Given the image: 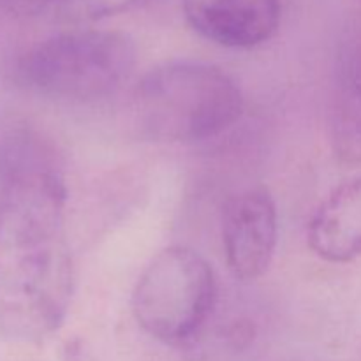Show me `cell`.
Returning a JSON list of instances; mask_svg holds the SVG:
<instances>
[{
  "label": "cell",
  "instance_id": "9c48e42d",
  "mask_svg": "<svg viewBox=\"0 0 361 361\" xmlns=\"http://www.w3.org/2000/svg\"><path fill=\"white\" fill-rule=\"evenodd\" d=\"M137 0H60L67 16L78 21H95L129 9Z\"/></svg>",
  "mask_w": 361,
  "mask_h": 361
},
{
  "label": "cell",
  "instance_id": "7a4b0ae2",
  "mask_svg": "<svg viewBox=\"0 0 361 361\" xmlns=\"http://www.w3.org/2000/svg\"><path fill=\"white\" fill-rule=\"evenodd\" d=\"M134 123L161 143H196L219 136L243 113L238 83L219 67L175 60L148 71L133 92Z\"/></svg>",
  "mask_w": 361,
  "mask_h": 361
},
{
  "label": "cell",
  "instance_id": "ba28073f",
  "mask_svg": "<svg viewBox=\"0 0 361 361\" xmlns=\"http://www.w3.org/2000/svg\"><path fill=\"white\" fill-rule=\"evenodd\" d=\"M331 137L342 161L361 162V48L353 53L338 80L331 111Z\"/></svg>",
  "mask_w": 361,
  "mask_h": 361
},
{
  "label": "cell",
  "instance_id": "52a82bcc",
  "mask_svg": "<svg viewBox=\"0 0 361 361\" xmlns=\"http://www.w3.org/2000/svg\"><path fill=\"white\" fill-rule=\"evenodd\" d=\"M309 247L328 263H351L361 256V175L335 187L309 224Z\"/></svg>",
  "mask_w": 361,
  "mask_h": 361
},
{
  "label": "cell",
  "instance_id": "30bf717a",
  "mask_svg": "<svg viewBox=\"0 0 361 361\" xmlns=\"http://www.w3.org/2000/svg\"><path fill=\"white\" fill-rule=\"evenodd\" d=\"M0 2L18 16H35L60 0H0Z\"/></svg>",
  "mask_w": 361,
  "mask_h": 361
},
{
  "label": "cell",
  "instance_id": "277c9868",
  "mask_svg": "<svg viewBox=\"0 0 361 361\" xmlns=\"http://www.w3.org/2000/svg\"><path fill=\"white\" fill-rule=\"evenodd\" d=\"M217 300L212 264L194 249H162L140 275L133 293V314L145 334L169 345L192 341Z\"/></svg>",
  "mask_w": 361,
  "mask_h": 361
},
{
  "label": "cell",
  "instance_id": "8992f818",
  "mask_svg": "<svg viewBox=\"0 0 361 361\" xmlns=\"http://www.w3.org/2000/svg\"><path fill=\"white\" fill-rule=\"evenodd\" d=\"M182 6L190 27L224 48H256L281 25L279 0H182Z\"/></svg>",
  "mask_w": 361,
  "mask_h": 361
},
{
  "label": "cell",
  "instance_id": "6da1fadb",
  "mask_svg": "<svg viewBox=\"0 0 361 361\" xmlns=\"http://www.w3.org/2000/svg\"><path fill=\"white\" fill-rule=\"evenodd\" d=\"M67 189L46 157L21 154L0 189V335L39 344L66 321L74 264L66 229Z\"/></svg>",
  "mask_w": 361,
  "mask_h": 361
},
{
  "label": "cell",
  "instance_id": "5b68a950",
  "mask_svg": "<svg viewBox=\"0 0 361 361\" xmlns=\"http://www.w3.org/2000/svg\"><path fill=\"white\" fill-rule=\"evenodd\" d=\"M277 238V207L264 187H249L226 201L222 245L233 277L243 282L263 277L274 261Z\"/></svg>",
  "mask_w": 361,
  "mask_h": 361
},
{
  "label": "cell",
  "instance_id": "3957f363",
  "mask_svg": "<svg viewBox=\"0 0 361 361\" xmlns=\"http://www.w3.org/2000/svg\"><path fill=\"white\" fill-rule=\"evenodd\" d=\"M136 66V46L123 32L76 30L53 35L21 55V85L63 102L101 101L116 94Z\"/></svg>",
  "mask_w": 361,
  "mask_h": 361
}]
</instances>
